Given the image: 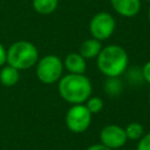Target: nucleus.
<instances>
[{
	"label": "nucleus",
	"mask_w": 150,
	"mask_h": 150,
	"mask_svg": "<svg viewBox=\"0 0 150 150\" xmlns=\"http://www.w3.org/2000/svg\"><path fill=\"white\" fill-rule=\"evenodd\" d=\"M57 91L63 101L69 104L84 103L93 93V84L84 74L63 75L57 82Z\"/></svg>",
	"instance_id": "obj_1"
},
{
	"label": "nucleus",
	"mask_w": 150,
	"mask_h": 150,
	"mask_svg": "<svg viewBox=\"0 0 150 150\" xmlns=\"http://www.w3.org/2000/svg\"><path fill=\"white\" fill-rule=\"evenodd\" d=\"M97 69L105 77H120L125 73L129 64L127 50L118 45H108L102 47L96 57Z\"/></svg>",
	"instance_id": "obj_2"
},
{
	"label": "nucleus",
	"mask_w": 150,
	"mask_h": 150,
	"mask_svg": "<svg viewBox=\"0 0 150 150\" xmlns=\"http://www.w3.org/2000/svg\"><path fill=\"white\" fill-rule=\"evenodd\" d=\"M39 50L34 43L26 40H19L7 48V62L18 70H27L36 64Z\"/></svg>",
	"instance_id": "obj_3"
},
{
	"label": "nucleus",
	"mask_w": 150,
	"mask_h": 150,
	"mask_svg": "<svg viewBox=\"0 0 150 150\" xmlns=\"http://www.w3.org/2000/svg\"><path fill=\"white\" fill-rule=\"evenodd\" d=\"M63 61L55 54H47L38 60L35 74L38 80L43 84L57 83L63 76Z\"/></svg>",
	"instance_id": "obj_4"
},
{
	"label": "nucleus",
	"mask_w": 150,
	"mask_h": 150,
	"mask_svg": "<svg viewBox=\"0 0 150 150\" xmlns=\"http://www.w3.org/2000/svg\"><path fill=\"white\" fill-rule=\"evenodd\" d=\"M91 112L87 109L84 103L71 104L66 112L64 122L69 131L74 134L84 132L91 124Z\"/></svg>",
	"instance_id": "obj_5"
},
{
	"label": "nucleus",
	"mask_w": 150,
	"mask_h": 150,
	"mask_svg": "<svg viewBox=\"0 0 150 150\" xmlns=\"http://www.w3.org/2000/svg\"><path fill=\"white\" fill-rule=\"evenodd\" d=\"M115 18L108 12H98L93 15L89 21V33L91 38L98 41L108 40L115 32Z\"/></svg>",
	"instance_id": "obj_6"
},
{
	"label": "nucleus",
	"mask_w": 150,
	"mask_h": 150,
	"mask_svg": "<svg viewBox=\"0 0 150 150\" xmlns=\"http://www.w3.org/2000/svg\"><path fill=\"white\" fill-rule=\"evenodd\" d=\"M100 141L101 144L105 145L107 148L117 150L125 145L128 138L123 127L117 124H107L100 131Z\"/></svg>",
	"instance_id": "obj_7"
},
{
	"label": "nucleus",
	"mask_w": 150,
	"mask_h": 150,
	"mask_svg": "<svg viewBox=\"0 0 150 150\" xmlns=\"http://www.w3.org/2000/svg\"><path fill=\"white\" fill-rule=\"evenodd\" d=\"M112 9L121 16L132 18L141 11V0H110Z\"/></svg>",
	"instance_id": "obj_8"
},
{
	"label": "nucleus",
	"mask_w": 150,
	"mask_h": 150,
	"mask_svg": "<svg viewBox=\"0 0 150 150\" xmlns=\"http://www.w3.org/2000/svg\"><path fill=\"white\" fill-rule=\"evenodd\" d=\"M64 69L70 74H84L87 70V60L79 53H69L63 60Z\"/></svg>",
	"instance_id": "obj_9"
},
{
	"label": "nucleus",
	"mask_w": 150,
	"mask_h": 150,
	"mask_svg": "<svg viewBox=\"0 0 150 150\" xmlns=\"http://www.w3.org/2000/svg\"><path fill=\"white\" fill-rule=\"evenodd\" d=\"M102 42L94 39V38H89L86 39L81 45H80V49L79 53L86 59V60H90V59H96L97 55L100 54L101 49H102Z\"/></svg>",
	"instance_id": "obj_10"
},
{
	"label": "nucleus",
	"mask_w": 150,
	"mask_h": 150,
	"mask_svg": "<svg viewBox=\"0 0 150 150\" xmlns=\"http://www.w3.org/2000/svg\"><path fill=\"white\" fill-rule=\"evenodd\" d=\"M20 80V70L9 64H5L0 69V83L4 87H14Z\"/></svg>",
	"instance_id": "obj_11"
},
{
	"label": "nucleus",
	"mask_w": 150,
	"mask_h": 150,
	"mask_svg": "<svg viewBox=\"0 0 150 150\" xmlns=\"http://www.w3.org/2000/svg\"><path fill=\"white\" fill-rule=\"evenodd\" d=\"M32 6L36 13L41 15H48L56 11L59 0H33Z\"/></svg>",
	"instance_id": "obj_12"
},
{
	"label": "nucleus",
	"mask_w": 150,
	"mask_h": 150,
	"mask_svg": "<svg viewBox=\"0 0 150 150\" xmlns=\"http://www.w3.org/2000/svg\"><path fill=\"white\" fill-rule=\"evenodd\" d=\"M103 88L109 96H118L123 90V83L120 77H107Z\"/></svg>",
	"instance_id": "obj_13"
},
{
	"label": "nucleus",
	"mask_w": 150,
	"mask_h": 150,
	"mask_svg": "<svg viewBox=\"0 0 150 150\" xmlns=\"http://www.w3.org/2000/svg\"><path fill=\"white\" fill-rule=\"evenodd\" d=\"M124 131H125L127 138L130 139V141H138L145 134L144 127L139 122H130V123H128L124 127Z\"/></svg>",
	"instance_id": "obj_14"
},
{
	"label": "nucleus",
	"mask_w": 150,
	"mask_h": 150,
	"mask_svg": "<svg viewBox=\"0 0 150 150\" xmlns=\"http://www.w3.org/2000/svg\"><path fill=\"white\" fill-rule=\"evenodd\" d=\"M84 105L87 107V109L91 112V115L94 114H98L103 107H104V102L101 97L98 96H90L86 102H84Z\"/></svg>",
	"instance_id": "obj_15"
},
{
	"label": "nucleus",
	"mask_w": 150,
	"mask_h": 150,
	"mask_svg": "<svg viewBox=\"0 0 150 150\" xmlns=\"http://www.w3.org/2000/svg\"><path fill=\"white\" fill-rule=\"evenodd\" d=\"M136 150H150V131L145 132L141 139H138Z\"/></svg>",
	"instance_id": "obj_16"
},
{
	"label": "nucleus",
	"mask_w": 150,
	"mask_h": 150,
	"mask_svg": "<svg viewBox=\"0 0 150 150\" xmlns=\"http://www.w3.org/2000/svg\"><path fill=\"white\" fill-rule=\"evenodd\" d=\"M141 73H142V77L144 79V81L150 84V61L145 62L141 69Z\"/></svg>",
	"instance_id": "obj_17"
},
{
	"label": "nucleus",
	"mask_w": 150,
	"mask_h": 150,
	"mask_svg": "<svg viewBox=\"0 0 150 150\" xmlns=\"http://www.w3.org/2000/svg\"><path fill=\"white\" fill-rule=\"evenodd\" d=\"M7 62V49L5 48V46L0 42V68L2 66H5Z\"/></svg>",
	"instance_id": "obj_18"
},
{
	"label": "nucleus",
	"mask_w": 150,
	"mask_h": 150,
	"mask_svg": "<svg viewBox=\"0 0 150 150\" xmlns=\"http://www.w3.org/2000/svg\"><path fill=\"white\" fill-rule=\"evenodd\" d=\"M86 150H111L109 148H107L105 145L101 144V143H96V144H91L90 146H88Z\"/></svg>",
	"instance_id": "obj_19"
},
{
	"label": "nucleus",
	"mask_w": 150,
	"mask_h": 150,
	"mask_svg": "<svg viewBox=\"0 0 150 150\" xmlns=\"http://www.w3.org/2000/svg\"><path fill=\"white\" fill-rule=\"evenodd\" d=\"M148 18H149V22H150V7H149V12H148Z\"/></svg>",
	"instance_id": "obj_20"
},
{
	"label": "nucleus",
	"mask_w": 150,
	"mask_h": 150,
	"mask_svg": "<svg viewBox=\"0 0 150 150\" xmlns=\"http://www.w3.org/2000/svg\"><path fill=\"white\" fill-rule=\"evenodd\" d=\"M149 103H150V94H149Z\"/></svg>",
	"instance_id": "obj_21"
},
{
	"label": "nucleus",
	"mask_w": 150,
	"mask_h": 150,
	"mask_svg": "<svg viewBox=\"0 0 150 150\" xmlns=\"http://www.w3.org/2000/svg\"><path fill=\"white\" fill-rule=\"evenodd\" d=\"M145 1H148V2H150V0H145Z\"/></svg>",
	"instance_id": "obj_22"
}]
</instances>
